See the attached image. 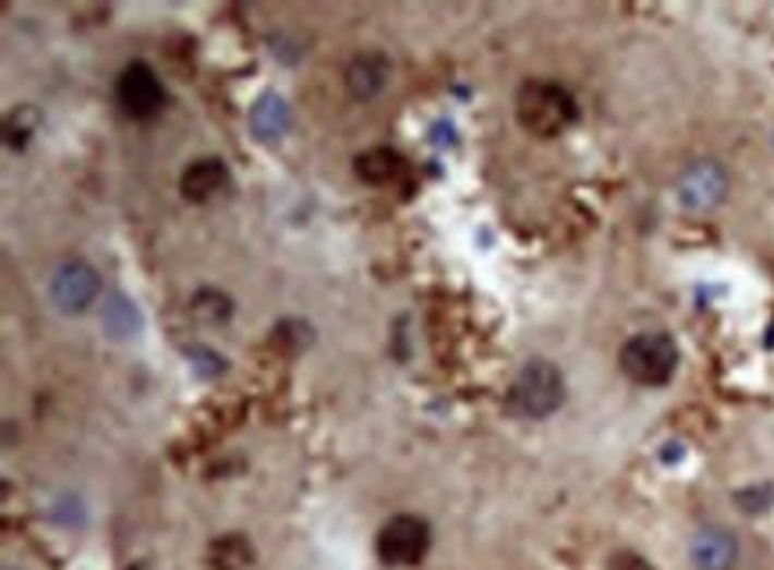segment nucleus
I'll list each match as a JSON object with an SVG mask.
<instances>
[{
	"label": "nucleus",
	"mask_w": 774,
	"mask_h": 570,
	"mask_svg": "<svg viewBox=\"0 0 774 570\" xmlns=\"http://www.w3.org/2000/svg\"><path fill=\"white\" fill-rule=\"evenodd\" d=\"M518 122L540 140H554L568 132L571 122L579 118V104H575L571 89L549 78H532L518 93Z\"/></svg>",
	"instance_id": "f257e3e1"
},
{
	"label": "nucleus",
	"mask_w": 774,
	"mask_h": 570,
	"mask_svg": "<svg viewBox=\"0 0 774 570\" xmlns=\"http://www.w3.org/2000/svg\"><path fill=\"white\" fill-rule=\"evenodd\" d=\"M564 403V375L557 364L549 361H532L518 371V378L510 381L507 407L510 414L543 421Z\"/></svg>",
	"instance_id": "f03ea898"
},
{
	"label": "nucleus",
	"mask_w": 774,
	"mask_h": 570,
	"mask_svg": "<svg viewBox=\"0 0 774 570\" xmlns=\"http://www.w3.org/2000/svg\"><path fill=\"white\" fill-rule=\"evenodd\" d=\"M678 367V347L667 331H639L621 347V371L636 386H664Z\"/></svg>",
	"instance_id": "7ed1b4c3"
},
{
	"label": "nucleus",
	"mask_w": 774,
	"mask_h": 570,
	"mask_svg": "<svg viewBox=\"0 0 774 570\" xmlns=\"http://www.w3.org/2000/svg\"><path fill=\"white\" fill-rule=\"evenodd\" d=\"M432 546V527L425 517L414 513H397L389 524H383L378 532V556L389 567H414L425 560V553Z\"/></svg>",
	"instance_id": "20e7f679"
},
{
	"label": "nucleus",
	"mask_w": 774,
	"mask_h": 570,
	"mask_svg": "<svg viewBox=\"0 0 774 570\" xmlns=\"http://www.w3.org/2000/svg\"><path fill=\"white\" fill-rule=\"evenodd\" d=\"M118 108L133 122H150V118L165 108V86L150 64L133 61L129 69L118 75Z\"/></svg>",
	"instance_id": "39448f33"
},
{
	"label": "nucleus",
	"mask_w": 774,
	"mask_h": 570,
	"mask_svg": "<svg viewBox=\"0 0 774 570\" xmlns=\"http://www.w3.org/2000/svg\"><path fill=\"white\" fill-rule=\"evenodd\" d=\"M97 293H100V278L83 260L61 264V268L55 271V278H50V296H55V303L64 314L86 311L89 303L97 300Z\"/></svg>",
	"instance_id": "423d86ee"
},
{
	"label": "nucleus",
	"mask_w": 774,
	"mask_h": 570,
	"mask_svg": "<svg viewBox=\"0 0 774 570\" xmlns=\"http://www.w3.org/2000/svg\"><path fill=\"white\" fill-rule=\"evenodd\" d=\"M226 190H229V168H226V161H218V157H201V161H193L186 171H182V182H179V193L186 196L190 204H207Z\"/></svg>",
	"instance_id": "0eeeda50"
},
{
	"label": "nucleus",
	"mask_w": 774,
	"mask_h": 570,
	"mask_svg": "<svg viewBox=\"0 0 774 570\" xmlns=\"http://www.w3.org/2000/svg\"><path fill=\"white\" fill-rule=\"evenodd\" d=\"M739 560V542L725 527H703L692 538V563L700 570H731Z\"/></svg>",
	"instance_id": "6e6552de"
},
{
	"label": "nucleus",
	"mask_w": 774,
	"mask_h": 570,
	"mask_svg": "<svg viewBox=\"0 0 774 570\" xmlns=\"http://www.w3.org/2000/svg\"><path fill=\"white\" fill-rule=\"evenodd\" d=\"M389 78V61L383 54H358L347 64V89L358 100L378 97V89L386 86Z\"/></svg>",
	"instance_id": "1a4fd4ad"
},
{
	"label": "nucleus",
	"mask_w": 774,
	"mask_h": 570,
	"mask_svg": "<svg viewBox=\"0 0 774 570\" xmlns=\"http://www.w3.org/2000/svg\"><path fill=\"white\" fill-rule=\"evenodd\" d=\"M353 171H358V179L372 182V185H389L403 175V157L389 147H372L353 161Z\"/></svg>",
	"instance_id": "9d476101"
},
{
	"label": "nucleus",
	"mask_w": 774,
	"mask_h": 570,
	"mask_svg": "<svg viewBox=\"0 0 774 570\" xmlns=\"http://www.w3.org/2000/svg\"><path fill=\"white\" fill-rule=\"evenodd\" d=\"M251 125L261 140H279L286 125H290V111H286V104L279 97H261L257 100V108H254V118H251Z\"/></svg>",
	"instance_id": "9b49d317"
},
{
	"label": "nucleus",
	"mask_w": 774,
	"mask_h": 570,
	"mask_svg": "<svg viewBox=\"0 0 774 570\" xmlns=\"http://www.w3.org/2000/svg\"><path fill=\"white\" fill-rule=\"evenodd\" d=\"M251 556H254L251 542H246L243 535H226L211 546V563L218 570H243L246 563H251Z\"/></svg>",
	"instance_id": "f8f14e48"
},
{
	"label": "nucleus",
	"mask_w": 774,
	"mask_h": 570,
	"mask_svg": "<svg viewBox=\"0 0 774 570\" xmlns=\"http://www.w3.org/2000/svg\"><path fill=\"white\" fill-rule=\"evenodd\" d=\"M193 311L196 314H201L204 317V322H229V311H232V303L226 300V296H221V293H215V289H204V293L201 296H196L193 300Z\"/></svg>",
	"instance_id": "ddd939ff"
},
{
	"label": "nucleus",
	"mask_w": 774,
	"mask_h": 570,
	"mask_svg": "<svg viewBox=\"0 0 774 570\" xmlns=\"http://www.w3.org/2000/svg\"><path fill=\"white\" fill-rule=\"evenodd\" d=\"M614 570H653V567L636 553H621V556H614Z\"/></svg>",
	"instance_id": "4468645a"
}]
</instances>
